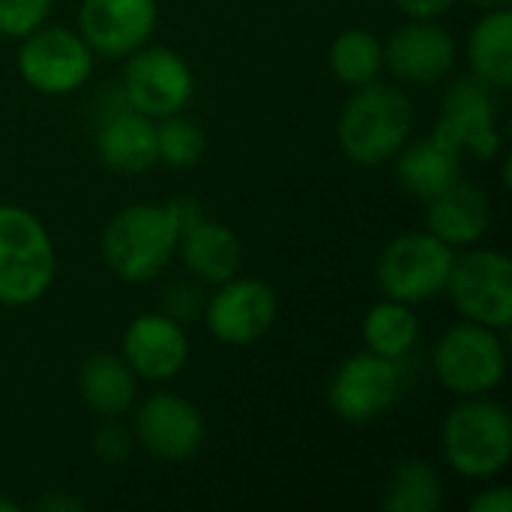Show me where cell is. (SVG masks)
<instances>
[{"mask_svg":"<svg viewBox=\"0 0 512 512\" xmlns=\"http://www.w3.org/2000/svg\"><path fill=\"white\" fill-rule=\"evenodd\" d=\"M120 357L138 381L162 384L177 378L189 360L186 327L156 312L135 315L120 336Z\"/></svg>","mask_w":512,"mask_h":512,"instance_id":"cell-17","label":"cell"},{"mask_svg":"<svg viewBox=\"0 0 512 512\" xmlns=\"http://www.w3.org/2000/svg\"><path fill=\"white\" fill-rule=\"evenodd\" d=\"M453 261L456 249L432 231H405L381 249L375 279L384 297L423 306L444 294Z\"/></svg>","mask_w":512,"mask_h":512,"instance_id":"cell-5","label":"cell"},{"mask_svg":"<svg viewBox=\"0 0 512 512\" xmlns=\"http://www.w3.org/2000/svg\"><path fill=\"white\" fill-rule=\"evenodd\" d=\"M93 456L102 462V465H120L132 456L135 450V435H132V426H126L120 417H105L99 423V429L93 432Z\"/></svg>","mask_w":512,"mask_h":512,"instance_id":"cell-29","label":"cell"},{"mask_svg":"<svg viewBox=\"0 0 512 512\" xmlns=\"http://www.w3.org/2000/svg\"><path fill=\"white\" fill-rule=\"evenodd\" d=\"M444 294L465 321L504 333L512 324V261L498 249L468 246L456 252Z\"/></svg>","mask_w":512,"mask_h":512,"instance_id":"cell-9","label":"cell"},{"mask_svg":"<svg viewBox=\"0 0 512 512\" xmlns=\"http://www.w3.org/2000/svg\"><path fill=\"white\" fill-rule=\"evenodd\" d=\"M204 306H207V294L198 279H174L162 288L159 297V312L183 327L201 321Z\"/></svg>","mask_w":512,"mask_h":512,"instance_id":"cell-27","label":"cell"},{"mask_svg":"<svg viewBox=\"0 0 512 512\" xmlns=\"http://www.w3.org/2000/svg\"><path fill=\"white\" fill-rule=\"evenodd\" d=\"M159 24L156 0H81L78 33L93 54L117 60L150 42Z\"/></svg>","mask_w":512,"mask_h":512,"instance_id":"cell-16","label":"cell"},{"mask_svg":"<svg viewBox=\"0 0 512 512\" xmlns=\"http://www.w3.org/2000/svg\"><path fill=\"white\" fill-rule=\"evenodd\" d=\"M180 222L168 204H129L102 231L105 267L132 285L153 282L177 258Z\"/></svg>","mask_w":512,"mask_h":512,"instance_id":"cell-2","label":"cell"},{"mask_svg":"<svg viewBox=\"0 0 512 512\" xmlns=\"http://www.w3.org/2000/svg\"><path fill=\"white\" fill-rule=\"evenodd\" d=\"M396 9L405 18H417V21H438L441 15H447L453 9L456 0H393Z\"/></svg>","mask_w":512,"mask_h":512,"instance_id":"cell-31","label":"cell"},{"mask_svg":"<svg viewBox=\"0 0 512 512\" xmlns=\"http://www.w3.org/2000/svg\"><path fill=\"white\" fill-rule=\"evenodd\" d=\"M471 6H477V9H483V12H489V9H504V6H510L512 0H468Z\"/></svg>","mask_w":512,"mask_h":512,"instance_id":"cell-33","label":"cell"},{"mask_svg":"<svg viewBox=\"0 0 512 512\" xmlns=\"http://www.w3.org/2000/svg\"><path fill=\"white\" fill-rule=\"evenodd\" d=\"M18 42V75L30 90L42 96H69L81 90L93 75L96 54L72 27L39 24Z\"/></svg>","mask_w":512,"mask_h":512,"instance_id":"cell-8","label":"cell"},{"mask_svg":"<svg viewBox=\"0 0 512 512\" xmlns=\"http://www.w3.org/2000/svg\"><path fill=\"white\" fill-rule=\"evenodd\" d=\"M204 150H207L204 129L183 111L156 120V162L186 171L204 159Z\"/></svg>","mask_w":512,"mask_h":512,"instance_id":"cell-26","label":"cell"},{"mask_svg":"<svg viewBox=\"0 0 512 512\" xmlns=\"http://www.w3.org/2000/svg\"><path fill=\"white\" fill-rule=\"evenodd\" d=\"M471 512H510L512 510V492L504 483H492L486 489H480L474 495V501L468 504Z\"/></svg>","mask_w":512,"mask_h":512,"instance_id":"cell-30","label":"cell"},{"mask_svg":"<svg viewBox=\"0 0 512 512\" xmlns=\"http://www.w3.org/2000/svg\"><path fill=\"white\" fill-rule=\"evenodd\" d=\"M177 252L189 276L213 288L237 276L243 264V249H240L237 234L228 225L207 219V216H201L198 222L180 231Z\"/></svg>","mask_w":512,"mask_h":512,"instance_id":"cell-20","label":"cell"},{"mask_svg":"<svg viewBox=\"0 0 512 512\" xmlns=\"http://www.w3.org/2000/svg\"><path fill=\"white\" fill-rule=\"evenodd\" d=\"M57 279V249L36 213L0 204V306L39 303Z\"/></svg>","mask_w":512,"mask_h":512,"instance_id":"cell-4","label":"cell"},{"mask_svg":"<svg viewBox=\"0 0 512 512\" xmlns=\"http://www.w3.org/2000/svg\"><path fill=\"white\" fill-rule=\"evenodd\" d=\"M54 0H0V36L21 39L48 21Z\"/></svg>","mask_w":512,"mask_h":512,"instance_id":"cell-28","label":"cell"},{"mask_svg":"<svg viewBox=\"0 0 512 512\" xmlns=\"http://www.w3.org/2000/svg\"><path fill=\"white\" fill-rule=\"evenodd\" d=\"M492 228V204L483 186L459 177L426 204V231L453 249L477 246Z\"/></svg>","mask_w":512,"mask_h":512,"instance_id":"cell-18","label":"cell"},{"mask_svg":"<svg viewBox=\"0 0 512 512\" xmlns=\"http://www.w3.org/2000/svg\"><path fill=\"white\" fill-rule=\"evenodd\" d=\"M330 72L345 87H363L384 72V42L366 27H348L330 42Z\"/></svg>","mask_w":512,"mask_h":512,"instance_id":"cell-25","label":"cell"},{"mask_svg":"<svg viewBox=\"0 0 512 512\" xmlns=\"http://www.w3.org/2000/svg\"><path fill=\"white\" fill-rule=\"evenodd\" d=\"M444 462L465 480L489 483L512 459L510 411L489 396H468L444 417Z\"/></svg>","mask_w":512,"mask_h":512,"instance_id":"cell-3","label":"cell"},{"mask_svg":"<svg viewBox=\"0 0 512 512\" xmlns=\"http://www.w3.org/2000/svg\"><path fill=\"white\" fill-rule=\"evenodd\" d=\"M405 393V369L399 360L357 351L345 357L327 381V405L348 426L381 420Z\"/></svg>","mask_w":512,"mask_h":512,"instance_id":"cell-7","label":"cell"},{"mask_svg":"<svg viewBox=\"0 0 512 512\" xmlns=\"http://www.w3.org/2000/svg\"><path fill=\"white\" fill-rule=\"evenodd\" d=\"M96 156L120 177H141L156 165V120L135 111L123 90L96 108Z\"/></svg>","mask_w":512,"mask_h":512,"instance_id":"cell-15","label":"cell"},{"mask_svg":"<svg viewBox=\"0 0 512 512\" xmlns=\"http://www.w3.org/2000/svg\"><path fill=\"white\" fill-rule=\"evenodd\" d=\"M459 60V45L438 21L408 18L384 42V69L396 84L432 87L444 81Z\"/></svg>","mask_w":512,"mask_h":512,"instance_id":"cell-14","label":"cell"},{"mask_svg":"<svg viewBox=\"0 0 512 512\" xmlns=\"http://www.w3.org/2000/svg\"><path fill=\"white\" fill-rule=\"evenodd\" d=\"M33 507L42 512H81L84 510V501L81 498H72L66 492H45Z\"/></svg>","mask_w":512,"mask_h":512,"instance_id":"cell-32","label":"cell"},{"mask_svg":"<svg viewBox=\"0 0 512 512\" xmlns=\"http://www.w3.org/2000/svg\"><path fill=\"white\" fill-rule=\"evenodd\" d=\"M360 336H363L366 351L402 363L417 348V342H420L417 306H408V303L384 297L381 303H375L366 312Z\"/></svg>","mask_w":512,"mask_h":512,"instance_id":"cell-23","label":"cell"},{"mask_svg":"<svg viewBox=\"0 0 512 512\" xmlns=\"http://www.w3.org/2000/svg\"><path fill=\"white\" fill-rule=\"evenodd\" d=\"M462 156L465 153L432 132L420 141H408L393 156V177L408 195L429 201L462 177Z\"/></svg>","mask_w":512,"mask_h":512,"instance_id":"cell-19","label":"cell"},{"mask_svg":"<svg viewBox=\"0 0 512 512\" xmlns=\"http://www.w3.org/2000/svg\"><path fill=\"white\" fill-rule=\"evenodd\" d=\"M120 90L135 111L150 120H162L168 114H180L189 105L195 78L177 51L147 42L126 57Z\"/></svg>","mask_w":512,"mask_h":512,"instance_id":"cell-11","label":"cell"},{"mask_svg":"<svg viewBox=\"0 0 512 512\" xmlns=\"http://www.w3.org/2000/svg\"><path fill=\"white\" fill-rule=\"evenodd\" d=\"M279 315L276 291L261 279L231 276L228 282L216 285L204 306V324L210 336L231 348H246L261 342Z\"/></svg>","mask_w":512,"mask_h":512,"instance_id":"cell-12","label":"cell"},{"mask_svg":"<svg viewBox=\"0 0 512 512\" xmlns=\"http://www.w3.org/2000/svg\"><path fill=\"white\" fill-rule=\"evenodd\" d=\"M0 512H18V504L9 498H0Z\"/></svg>","mask_w":512,"mask_h":512,"instance_id":"cell-34","label":"cell"},{"mask_svg":"<svg viewBox=\"0 0 512 512\" xmlns=\"http://www.w3.org/2000/svg\"><path fill=\"white\" fill-rule=\"evenodd\" d=\"M78 396L99 417H126L138 399V378L120 354H90L78 366Z\"/></svg>","mask_w":512,"mask_h":512,"instance_id":"cell-21","label":"cell"},{"mask_svg":"<svg viewBox=\"0 0 512 512\" xmlns=\"http://www.w3.org/2000/svg\"><path fill=\"white\" fill-rule=\"evenodd\" d=\"M432 369L441 387L459 399L489 396L507 375V345L498 330L462 318L435 342Z\"/></svg>","mask_w":512,"mask_h":512,"instance_id":"cell-6","label":"cell"},{"mask_svg":"<svg viewBox=\"0 0 512 512\" xmlns=\"http://www.w3.org/2000/svg\"><path fill=\"white\" fill-rule=\"evenodd\" d=\"M444 498L441 474L426 459L396 462L381 486V507L387 512H435Z\"/></svg>","mask_w":512,"mask_h":512,"instance_id":"cell-24","label":"cell"},{"mask_svg":"<svg viewBox=\"0 0 512 512\" xmlns=\"http://www.w3.org/2000/svg\"><path fill=\"white\" fill-rule=\"evenodd\" d=\"M459 153H471L483 162L504 153V138L498 129V90L474 75L456 78L441 99L438 123L432 129Z\"/></svg>","mask_w":512,"mask_h":512,"instance_id":"cell-10","label":"cell"},{"mask_svg":"<svg viewBox=\"0 0 512 512\" xmlns=\"http://www.w3.org/2000/svg\"><path fill=\"white\" fill-rule=\"evenodd\" d=\"M468 66L471 75L504 93L512 87V12L489 9L477 18L468 33Z\"/></svg>","mask_w":512,"mask_h":512,"instance_id":"cell-22","label":"cell"},{"mask_svg":"<svg viewBox=\"0 0 512 512\" xmlns=\"http://www.w3.org/2000/svg\"><path fill=\"white\" fill-rule=\"evenodd\" d=\"M132 435L141 450L162 462H189L207 435L201 411L177 393L147 396L132 417Z\"/></svg>","mask_w":512,"mask_h":512,"instance_id":"cell-13","label":"cell"},{"mask_svg":"<svg viewBox=\"0 0 512 512\" xmlns=\"http://www.w3.org/2000/svg\"><path fill=\"white\" fill-rule=\"evenodd\" d=\"M414 102L402 84L369 81L354 87L336 117V144L354 165H384L411 141Z\"/></svg>","mask_w":512,"mask_h":512,"instance_id":"cell-1","label":"cell"}]
</instances>
